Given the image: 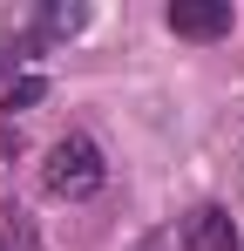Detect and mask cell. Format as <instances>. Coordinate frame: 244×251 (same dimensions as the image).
Returning <instances> with one entry per match:
<instances>
[{"label":"cell","mask_w":244,"mask_h":251,"mask_svg":"<svg viewBox=\"0 0 244 251\" xmlns=\"http://www.w3.org/2000/svg\"><path fill=\"white\" fill-rule=\"evenodd\" d=\"M48 190L54 197H68V204H81V197H95L102 190V176H109V163H102V150L88 143V136H61L54 150H48Z\"/></svg>","instance_id":"6da1fadb"},{"label":"cell","mask_w":244,"mask_h":251,"mask_svg":"<svg viewBox=\"0 0 244 251\" xmlns=\"http://www.w3.org/2000/svg\"><path fill=\"white\" fill-rule=\"evenodd\" d=\"M170 34H183V41H224L231 34V0H170Z\"/></svg>","instance_id":"7a4b0ae2"},{"label":"cell","mask_w":244,"mask_h":251,"mask_svg":"<svg viewBox=\"0 0 244 251\" xmlns=\"http://www.w3.org/2000/svg\"><path fill=\"white\" fill-rule=\"evenodd\" d=\"M238 217L224 204H197L190 217H183V251H238Z\"/></svg>","instance_id":"3957f363"},{"label":"cell","mask_w":244,"mask_h":251,"mask_svg":"<svg viewBox=\"0 0 244 251\" xmlns=\"http://www.w3.org/2000/svg\"><path fill=\"white\" fill-rule=\"evenodd\" d=\"M81 27V7H48V14H41V34H48V41H61V34H75Z\"/></svg>","instance_id":"277c9868"},{"label":"cell","mask_w":244,"mask_h":251,"mask_svg":"<svg viewBox=\"0 0 244 251\" xmlns=\"http://www.w3.org/2000/svg\"><path fill=\"white\" fill-rule=\"evenodd\" d=\"M41 95H48V82H41V75H21V82L7 88V109H27V102H41Z\"/></svg>","instance_id":"5b68a950"},{"label":"cell","mask_w":244,"mask_h":251,"mask_svg":"<svg viewBox=\"0 0 244 251\" xmlns=\"http://www.w3.org/2000/svg\"><path fill=\"white\" fill-rule=\"evenodd\" d=\"M0 251H7V238H0Z\"/></svg>","instance_id":"8992f818"}]
</instances>
